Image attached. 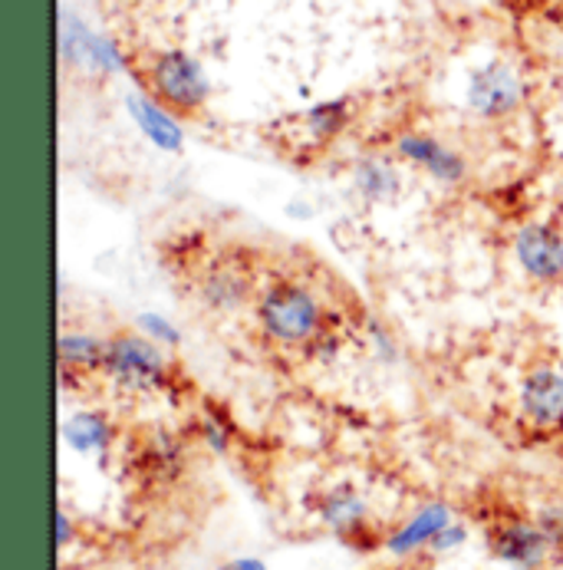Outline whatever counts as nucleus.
Returning a JSON list of instances; mask_svg holds the SVG:
<instances>
[{
  "mask_svg": "<svg viewBox=\"0 0 563 570\" xmlns=\"http://www.w3.org/2000/svg\"><path fill=\"white\" fill-rule=\"evenodd\" d=\"M254 317L270 343L290 346V350H307L329 321L317 291H310L300 281H287V277L274 281L260 291V297L254 304Z\"/></svg>",
  "mask_w": 563,
  "mask_h": 570,
  "instance_id": "nucleus-1",
  "label": "nucleus"
},
{
  "mask_svg": "<svg viewBox=\"0 0 563 570\" xmlns=\"http://www.w3.org/2000/svg\"><path fill=\"white\" fill-rule=\"evenodd\" d=\"M116 390L132 393V396H152L168 393L178 383L175 363L156 340L142 336L139 330L132 333H116L106 340V356L99 370Z\"/></svg>",
  "mask_w": 563,
  "mask_h": 570,
  "instance_id": "nucleus-2",
  "label": "nucleus"
},
{
  "mask_svg": "<svg viewBox=\"0 0 563 570\" xmlns=\"http://www.w3.org/2000/svg\"><path fill=\"white\" fill-rule=\"evenodd\" d=\"M146 86L159 102H165L178 116L201 112L211 96V82L205 77V67L188 50L156 53L146 70Z\"/></svg>",
  "mask_w": 563,
  "mask_h": 570,
  "instance_id": "nucleus-3",
  "label": "nucleus"
},
{
  "mask_svg": "<svg viewBox=\"0 0 563 570\" xmlns=\"http://www.w3.org/2000/svg\"><path fill=\"white\" fill-rule=\"evenodd\" d=\"M60 60L89 77H119L129 67L126 53L112 37L96 33L86 20L73 13H63L60 20Z\"/></svg>",
  "mask_w": 563,
  "mask_h": 570,
  "instance_id": "nucleus-4",
  "label": "nucleus"
},
{
  "mask_svg": "<svg viewBox=\"0 0 563 570\" xmlns=\"http://www.w3.org/2000/svg\"><path fill=\"white\" fill-rule=\"evenodd\" d=\"M527 99V82L507 60H487L472 70L465 86V102L482 119H507Z\"/></svg>",
  "mask_w": 563,
  "mask_h": 570,
  "instance_id": "nucleus-5",
  "label": "nucleus"
},
{
  "mask_svg": "<svg viewBox=\"0 0 563 570\" xmlns=\"http://www.w3.org/2000/svg\"><path fill=\"white\" fill-rule=\"evenodd\" d=\"M491 551L494 558H501L504 564L517 570H541L547 568L557 558V548L551 544V538L544 534V528L537 524V518H501L491 528Z\"/></svg>",
  "mask_w": 563,
  "mask_h": 570,
  "instance_id": "nucleus-6",
  "label": "nucleus"
},
{
  "mask_svg": "<svg viewBox=\"0 0 563 570\" xmlns=\"http://www.w3.org/2000/svg\"><path fill=\"white\" fill-rule=\"evenodd\" d=\"M517 412L537 432H563L561 363H537L524 373L517 390Z\"/></svg>",
  "mask_w": 563,
  "mask_h": 570,
  "instance_id": "nucleus-7",
  "label": "nucleus"
},
{
  "mask_svg": "<svg viewBox=\"0 0 563 570\" xmlns=\"http://www.w3.org/2000/svg\"><path fill=\"white\" fill-rule=\"evenodd\" d=\"M514 261L534 284L563 281V232L554 222H524L514 232Z\"/></svg>",
  "mask_w": 563,
  "mask_h": 570,
  "instance_id": "nucleus-8",
  "label": "nucleus"
},
{
  "mask_svg": "<svg viewBox=\"0 0 563 570\" xmlns=\"http://www.w3.org/2000/svg\"><path fill=\"white\" fill-rule=\"evenodd\" d=\"M396 159L412 168H418L422 175H428L435 185L455 188L468 178V163L458 149L445 146L442 139L428 136V132H403L396 139Z\"/></svg>",
  "mask_w": 563,
  "mask_h": 570,
  "instance_id": "nucleus-9",
  "label": "nucleus"
},
{
  "mask_svg": "<svg viewBox=\"0 0 563 570\" xmlns=\"http://www.w3.org/2000/svg\"><path fill=\"white\" fill-rule=\"evenodd\" d=\"M126 112L132 116L136 129L159 149V153H181L185 149V129H181V116L171 112L165 102H159L149 89H136L126 96Z\"/></svg>",
  "mask_w": 563,
  "mask_h": 570,
  "instance_id": "nucleus-10",
  "label": "nucleus"
},
{
  "mask_svg": "<svg viewBox=\"0 0 563 570\" xmlns=\"http://www.w3.org/2000/svg\"><path fill=\"white\" fill-rule=\"evenodd\" d=\"M250 291H254V277L238 261H218L198 281V301L215 314L241 311L244 304L250 301Z\"/></svg>",
  "mask_w": 563,
  "mask_h": 570,
  "instance_id": "nucleus-11",
  "label": "nucleus"
},
{
  "mask_svg": "<svg viewBox=\"0 0 563 570\" xmlns=\"http://www.w3.org/2000/svg\"><path fill=\"white\" fill-rule=\"evenodd\" d=\"M317 514L336 538H343L349 544L366 538L369 524H373V511H369L366 498L356 489H349V485H336V489L323 491L317 498Z\"/></svg>",
  "mask_w": 563,
  "mask_h": 570,
  "instance_id": "nucleus-12",
  "label": "nucleus"
},
{
  "mask_svg": "<svg viewBox=\"0 0 563 570\" xmlns=\"http://www.w3.org/2000/svg\"><path fill=\"white\" fill-rule=\"evenodd\" d=\"M349 185L366 205H389L403 195V168L389 156H363L349 168Z\"/></svg>",
  "mask_w": 563,
  "mask_h": 570,
  "instance_id": "nucleus-13",
  "label": "nucleus"
},
{
  "mask_svg": "<svg viewBox=\"0 0 563 570\" xmlns=\"http://www.w3.org/2000/svg\"><path fill=\"white\" fill-rule=\"evenodd\" d=\"M452 521H455L452 508H448V504L432 501V504H425L422 511H415L399 531H393V534H389L386 548H389L396 558H408V554L428 551V544H432V541H435V538H438Z\"/></svg>",
  "mask_w": 563,
  "mask_h": 570,
  "instance_id": "nucleus-14",
  "label": "nucleus"
},
{
  "mask_svg": "<svg viewBox=\"0 0 563 570\" xmlns=\"http://www.w3.org/2000/svg\"><path fill=\"white\" fill-rule=\"evenodd\" d=\"M353 122V102L349 99H326L310 106L307 112H300L294 119V132L310 146V149H323L329 146L336 136H343Z\"/></svg>",
  "mask_w": 563,
  "mask_h": 570,
  "instance_id": "nucleus-15",
  "label": "nucleus"
},
{
  "mask_svg": "<svg viewBox=\"0 0 563 570\" xmlns=\"http://www.w3.org/2000/svg\"><path fill=\"white\" fill-rule=\"evenodd\" d=\"M57 356H60V376H89L102 370V356H106V340L86 330H70L60 336L57 343Z\"/></svg>",
  "mask_w": 563,
  "mask_h": 570,
  "instance_id": "nucleus-16",
  "label": "nucleus"
},
{
  "mask_svg": "<svg viewBox=\"0 0 563 570\" xmlns=\"http://www.w3.org/2000/svg\"><path fill=\"white\" fill-rule=\"evenodd\" d=\"M112 422L96 409H80L63 422V442L80 455H102L112 445Z\"/></svg>",
  "mask_w": 563,
  "mask_h": 570,
  "instance_id": "nucleus-17",
  "label": "nucleus"
},
{
  "mask_svg": "<svg viewBox=\"0 0 563 570\" xmlns=\"http://www.w3.org/2000/svg\"><path fill=\"white\" fill-rule=\"evenodd\" d=\"M142 465L152 475H171L181 465V442L171 432H152L142 442Z\"/></svg>",
  "mask_w": 563,
  "mask_h": 570,
  "instance_id": "nucleus-18",
  "label": "nucleus"
},
{
  "mask_svg": "<svg viewBox=\"0 0 563 570\" xmlns=\"http://www.w3.org/2000/svg\"><path fill=\"white\" fill-rule=\"evenodd\" d=\"M198 435H201V442L211 449V452H218V455H225L228 449H231V442H235V432H231V425H228V419L225 415H218V412H201V419H198Z\"/></svg>",
  "mask_w": 563,
  "mask_h": 570,
  "instance_id": "nucleus-19",
  "label": "nucleus"
},
{
  "mask_svg": "<svg viewBox=\"0 0 563 570\" xmlns=\"http://www.w3.org/2000/svg\"><path fill=\"white\" fill-rule=\"evenodd\" d=\"M136 330H139L142 336L156 340L159 346H178V343H181V330L171 324L165 314H159V311H142V314L136 317Z\"/></svg>",
  "mask_w": 563,
  "mask_h": 570,
  "instance_id": "nucleus-20",
  "label": "nucleus"
},
{
  "mask_svg": "<svg viewBox=\"0 0 563 570\" xmlns=\"http://www.w3.org/2000/svg\"><path fill=\"white\" fill-rule=\"evenodd\" d=\"M366 336H369V346H373V353L383 360V363H396L399 360V346H396V336L386 330V326L379 324V321H366Z\"/></svg>",
  "mask_w": 563,
  "mask_h": 570,
  "instance_id": "nucleus-21",
  "label": "nucleus"
},
{
  "mask_svg": "<svg viewBox=\"0 0 563 570\" xmlns=\"http://www.w3.org/2000/svg\"><path fill=\"white\" fill-rule=\"evenodd\" d=\"M465 541H468V528L458 524V521H452V524L428 544V554H452V551H458Z\"/></svg>",
  "mask_w": 563,
  "mask_h": 570,
  "instance_id": "nucleus-22",
  "label": "nucleus"
},
{
  "mask_svg": "<svg viewBox=\"0 0 563 570\" xmlns=\"http://www.w3.org/2000/svg\"><path fill=\"white\" fill-rule=\"evenodd\" d=\"M537 524L544 528V534L551 538V544L557 548V554H563V504H551L537 514Z\"/></svg>",
  "mask_w": 563,
  "mask_h": 570,
  "instance_id": "nucleus-23",
  "label": "nucleus"
},
{
  "mask_svg": "<svg viewBox=\"0 0 563 570\" xmlns=\"http://www.w3.org/2000/svg\"><path fill=\"white\" fill-rule=\"evenodd\" d=\"M73 534H77L73 518H70L67 511H60V514H57V544H60V548H67V544L73 541Z\"/></svg>",
  "mask_w": 563,
  "mask_h": 570,
  "instance_id": "nucleus-24",
  "label": "nucleus"
},
{
  "mask_svg": "<svg viewBox=\"0 0 563 570\" xmlns=\"http://www.w3.org/2000/svg\"><path fill=\"white\" fill-rule=\"evenodd\" d=\"M218 570H267V564H264V561H257V558H235V561L221 564Z\"/></svg>",
  "mask_w": 563,
  "mask_h": 570,
  "instance_id": "nucleus-25",
  "label": "nucleus"
},
{
  "mask_svg": "<svg viewBox=\"0 0 563 570\" xmlns=\"http://www.w3.org/2000/svg\"><path fill=\"white\" fill-rule=\"evenodd\" d=\"M511 7H517V10H537V7H547V3H554V0H507Z\"/></svg>",
  "mask_w": 563,
  "mask_h": 570,
  "instance_id": "nucleus-26",
  "label": "nucleus"
},
{
  "mask_svg": "<svg viewBox=\"0 0 563 570\" xmlns=\"http://www.w3.org/2000/svg\"><path fill=\"white\" fill-rule=\"evenodd\" d=\"M561 449H563V432H561Z\"/></svg>",
  "mask_w": 563,
  "mask_h": 570,
  "instance_id": "nucleus-27",
  "label": "nucleus"
}]
</instances>
